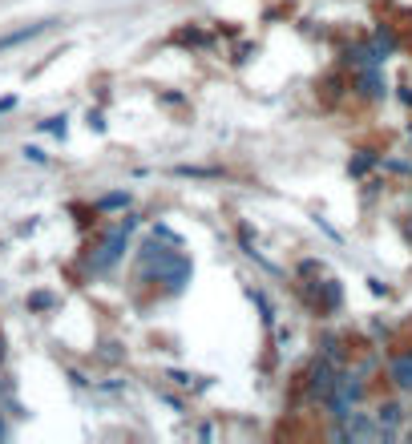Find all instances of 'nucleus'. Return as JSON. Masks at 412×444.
Instances as JSON below:
<instances>
[{
	"mask_svg": "<svg viewBox=\"0 0 412 444\" xmlns=\"http://www.w3.org/2000/svg\"><path fill=\"white\" fill-rule=\"evenodd\" d=\"M125 235H130V222H125V226H117V231L105 238L101 255L93 259V271H105V267H113V263H117V255H122V247H125Z\"/></svg>",
	"mask_w": 412,
	"mask_h": 444,
	"instance_id": "1",
	"label": "nucleus"
},
{
	"mask_svg": "<svg viewBox=\"0 0 412 444\" xmlns=\"http://www.w3.org/2000/svg\"><path fill=\"white\" fill-rule=\"evenodd\" d=\"M388 371H392V380H396L400 392H412V352H400V356H392Z\"/></svg>",
	"mask_w": 412,
	"mask_h": 444,
	"instance_id": "2",
	"label": "nucleus"
},
{
	"mask_svg": "<svg viewBox=\"0 0 412 444\" xmlns=\"http://www.w3.org/2000/svg\"><path fill=\"white\" fill-rule=\"evenodd\" d=\"M332 388H336V380H332V364L324 359V364L312 371V396H324V400H327V396H332Z\"/></svg>",
	"mask_w": 412,
	"mask_h": 444,
	"instance_id": "3",
	"label": "nucleus"
},
{
	"mask_svg": "<svg viewBox=\"0 0 412 444\" xmlns=\"http://www.w3.org/2000/svg\"><path fill=\"white\" fill-rule=\"evenodd\" d=\"M336 436H376V428L368 416H352V424L348 428H336Z\"/></svg>",
	"mask_w": 412,
	"mask_h": 444,
	"instance_id": "4",
	"label": "nucleus"
},
{
	"mask_svg": "<svg viewBox=\"0 0 412 444\" xmlns=\"http://www.w3.org/2000/svg\"><path fill=\"white\" fill-rule=\"evenodd\" d=\"M45 25H33V28H21V33H9V37H0V49H13V45H21V41H28V37H37Z\"/></svg>",
	"mask_w": 412,
	"mask_h": 444,
	"instance_id": "5",
	"label": "nucleus"
},
{
	"mask_svg": "<svg viewBox=\"0 0 412 444\" xmlns=\"http://www.w3.org/2000/svg\"><path fill=\"white\" fill-rule=\"evenodd\" d=\"M400 420H404V412H400V404H384V408H380V428H384V424H388V432H392V428H396V424H400Z\"/></svg>",
	"mask_w": 412,
	"mask_h": 444,
	"instance_id": "6",
	"label": "nucleus"
},
{
	"mask_svg": "<svg viewBox=\"0 0 412 444\" xmlns=\"http://www.w3.org/2000/svg\"><path fill=\"white\" fill-rule=\"evenodd\" d=\"M364 93L380 97V77H376V73H364Z\"/></svg>",
	"mask_w": 412,
	"mask_h": 444,
	"instance_id": "7",
	"label": "nucleus"
}]
</instances>
